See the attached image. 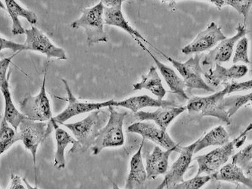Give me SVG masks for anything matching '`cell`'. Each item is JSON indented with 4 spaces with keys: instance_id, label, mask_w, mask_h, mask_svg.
<instances>
[{
    "instance_id": "1",
    "label": "cell",
    "mask_w": 252,
    "mask_h": 189,
    "mask_svg": "<svg viewBox=\"0 0 252 189\" xmlns=\"http://www.w3.org/2000/svg\"><path fill=\"white\" fill-rule=\"evenodd\" d=\"M109 116L110 113L104 110H96L78 122L63 124L70 130L78 143L75 149L69 153L84 152L92 147L99 132L109 120Z\"/></svg>"
},
{
    "instance_id": "2",
    "label": "cell",
    "mask_w": 252,
    "mask_h": 189,
    "mask_svg": "<svg viewBox=\"0 0 252 189\" xmlns=\"http://www.w3.org/2000/svg\"><path fill=\"white\" fill-rule=\"evenodd\" d=\"M252 130V123L247 126L239 136L231 141L209 152L208 154L199 155L194 158L197 161L198 170L197 175H213L220 168L226 165L229 158L233 154L236 148H239L244 145L247 139V134Z\"/></svg>"
},
{
    "instance_id": "3",
    "label": "cell",
    "mask_w": 252,
    "mask_h": 189,
    "mask_svg": "<svg viewBox=\"0 0 252 189\" xmlns=\"http://www.w3.org/2000/svg\"><path fill=\"white\" fill-rule=\"evenodd\" d=\"M104 4L100 1L91 8L84 9L78 20L72 22L73 29H84L87 36V43L89 46L107 42L108 37L104 31Z\"/></svg>"
},
{
    "instance_id": "4",
    "label": "cell",
    "mask_w": 252,
    "mask_h": 189,
    "mask_svg": "<svg viewBox=\"0 0 252 189\" xmlns=\"http://www.w3.org/2000/svg\"><path fill=\"white\" fill-rule=\"evenodd\" d=\"M114 107H109V120L99 132L97 138L92 146L94 155H98L105 148L119 147L125 144L123 125L127 113L117 111Z\"/></svg>"
},
{
    "instance_id": "5",
    "label": "cell",
    "mask_w": 252,
    "mask_h": 189,
    "mask_svg": "<svg viewBox=\"0 0 252 189\" xmlns=\"http://www.w3.org/2000/svg\"><path fill=\"white\" fill-rule=\"evenodd\" d=\"M54 129L51 121L48 123L37 122L26 118L20 124L17 130L18 141H21L25 148L31 153L32 157L33 168L35 173L36 185L37 177L36 174V158L39 146L45 141Z\"/></svg>"
},
{
    "instance_id": "6",
    "label": "cell",
    "mask_w": 252,
    "mask_h": 189,
    "mask_svg": "<svg viewBox=\"0 0 252 189\" xmlns=\"http://www.w3.org/2000/svg\"><path fill=\"white\" fill-rule=\"evenodd\" d=\"M228 94V88L226 85L223 90L211 95L193 96L189 99L188 104L186 106L187 110L190 114L214 117L226 123V125H230V118H229L228 114L220 108V103Z\"/></svg>"
},
{
    "instance_id": "7",
    "label": "cell",
    "mask_w": 252,
    "mask_h": 189,
    "mask_svg": "<svg viewBox=\"0 0 252 189\" xmlns=\"http://www.w3.org/2000/svg\"><path fill=\"white\" fill-rule=\"evenodd\" d=\"M157 51L161 53V55L164 56L168 62L172 63L173 66L177 69L182 76L186 87L191 90H202L206 92H215L213 87L205 82L202 78L203 71L201 64V55L197 54L186 62L181 63L166 55L158 49H157Z\"/></svg>"
},
{
    "instance_id": "8",
    "label": "cell",
    "mask_w": 252,
    "mask_h": 189,
    "mask_svg": "<svg viewBox=\"0 0 252 189\" xmlns=\"http://www.w3.org/2000/svg\"><path fill=\"white\" fill-rule=\"evenodd\" d=\"M47 67H46L39 93L35 96H28L20 102V110L26 118L37 122L50 121L53 118L50 100L47 95L46 82Z\"/></svg>"
},
{
    "instance_id": "9",
    "label": "cell",
    "mask_w": 252,
    "mask_h": 189,
    "mask_svg": "<svg viewBox=\"0 0 252 189\" xmlns=\"http://www.w3.org/2000/svg\"><path fill=\"white\" fill-rule=\"evenodd\" d=\"M67 94V101L68 102L67 107L63 112L56 116L55 120L56 123L63 125L69 119L79 115L93 112L96 110H102L104 108L113 107L114 100H110L102 102H83L78 100L74 95L70 87L66 80L62 79Z\"/></svg>"
},
{
    "instance_id": "10",
    "label": "cell",
    "mask_w": 252,
    "mask_h": 189,
    "mask_svg": "<svg viewBox=\"0 0 252 189\" xmlns=\"http://www.w3.org/2000/svg\"><path fill=\"white\" fill-rule=\"evenodd\" d=\"M197 141L191 145L181 147L180 155L177 160L166 173L165 177L156 189H173V187L184 181V175L193 160Z\"/></svg>"
},
{
    "instance_id": "11",
    "label": "cell",
    "mask_w": 252,
    "mask_h": 189,
    "mask_svg": "<svg viewBox=\"0 0 252 189\" xmlns=\"http://www.w3.org/2000/svg\"><path fill=\"white\" fill-rule=\"evenodd\" d=\"M26 35L25 45L28 50L39 52L46 56L47 59L67 60L64 49L56 46L47 35L35 27L32 26L30 29H26Z\"/></svg>"
},
{
    "instance_id": "12",
    "label": "cell",
    "mask_w": 252,
    "mask_h": 189,
    "mask_svg": "<svg viewBox=\"0 0 252 189\" xmlns=\"http://www.w3.org/2000/svg\"><path fill=\"white\" fill-rule=\"evenodd\" d=\"M247 34V28L245 25L239 24L236 28L235 35L222 40L204 57L202 64L203 66H213L229 62L232 57L236 44Z\"/></svg>"
},
{
    "instance_id": "13",
    "label": "cell",
    "mask_w": 252,
    "mask_h": 189,
    "mask_svg": "<svg viewBox=\"0 0 252 189\" xmlns=\"http://www.w3.org/2000/svg\"><path fill=\"white\" fill-rule=\"evenodd\" d=\"M123 2V0L103 1L104 4L103 17H104L105 24L122 29L129 33L136 42L141 40L143 42H146L151 45L139 32L132 28L126 20L122 10Z\"/></svg>"
},
{
    "instance_id": "14",
    "label": "cell",
    "mask_w": 252,
    "mask_h": 189,
    "mask_svg": "<svg viewBox=\"0 0 252 189\" xmlns=\"http://www.w3.org/2000/svg\"><path fill=\"white\" fill-rule=\"evenodd\" d=\"M226 38L220 27L215 22H212L190 44L183 47L182 53L189 55L210 50Z\"/></svg>"
},
{
    "instance_id": "15",
    "label": "cell",
    "mask_w": 252,
    "mask_h": 189,
    "mask_svg": "<svg viewBox=\"0 0 252 189\" xmlns=\"http://www.w3.org/2000/svg\"><path fill=\"white\" fill-rule=\"evenodd\" d=\"M127 131L130 133L140 135L144 139L154 142L165 150L171 149L177 145L167 132L164 131L152 123L144 121L135 123L128 127Z\"/></svg>"
},
{
    "instance_id": "16",
    "label": "cell",
    "mask_w": 252,
    "mask_h": 189,
    "mask_svg": "<svg viewBox=\"0 0 252 189\" xmlns=\"http://www.w3.org/2000/svg\"><path fill=\"white\" fill-rule=\"evenodd\" d=\"M179 143L174 148L163 150L159 146H155L154 150L146 158V170L148 180L155 179L159 175L166 174L168 168L170 155L173 152H180Z\"/></svg>"
},
{
    "instance_id": "17",
    "label": "cell",
    "mask_w": 252,
    "mask_h": 189,
    "mask_svg": "<svg viewBox=\"0 0 252 189\" xmlns=\"http://www.w3.org/2000/svg\"><path fill=\"white\" fill-rule=\"evenodd\" d=\"M249 71V67L245 64H236L226 67L218 64L215 65V68H210L204 73V76L209 85L217 87L229 81L244 77Z\"/></svg>"
},
{
    "instance_id": "18",
    "label": "cell",
    "mask_w": 252,
    "mask_h": 189,
    "mask_svg": "<svg viewBox=\"0 0 252 189\" xmlns=\"http://www.w3.org/2000/svg\"><path fill=\"white\" fill-rule=\"evenodd\" d=\"M187 110L186 107H159L154 112L139 111L135 116L140 121H154L160 129L166 131L171 123Z\"/></svg>"
},
{
    "instance_id": "19",
    "label": "cell",
    "mask_w": 252,
    "mask_h": 189,
    "mask_svg": "<svg viewBox=\"0 0 252 189\" xmlns=\"http://www.w3.org/2000/svg\"><path fill=\"white\" fill-rule=\"evenodd\" d=\"M138 44L143 50L147 52L148 55L152 57V60L156 63L158 69L160 72L166 84L170 88V91L178 95L181 96L184 100H189V97L185 91L186 88L184 80L177 75L176 72L172 67L167 66L163 63L159 62L155 56L153 55L149 49L146 48L143 42H139Z\"/></svg>"
},
{
    "instance_id": "20",
    "label": "cell",
    "mask_w": 252,
    "mask_h": 189,
    "mask_svg": "<svg viewBox=\"0 0 252 189\" xmlns=\"http://www.w3.org/2000/svg\"><path fill=\"white\" fill-rule=\"evenodd\" d=\"M55 130V139L56 142V151L54 158V166L57 170H64L66 166L65 159V150L67 146L72 145L69 152L75 149L78 145L77 141L72 137L66 130L60 128L58 123L56 122L54 118L50 121Z\"/></svg>"
},
{
    "instance_id": "21",
    "label": "cell",
    "mask_w": 252,
    "mask_h": 189,
    "mask_svg": "<svg viewBox=\"0 0 252 189\" xmlns=\"http://www.w3.org/2000/svg\"><path fill=\"white\" fill-rule=\"evenodd\" d=\"M9 76H0V88L4 100V113L3 118L9 125L17 131L20 124L28 118L16 108L13 103L8 82Z\"/></svg>"
},
{
    "instance_id": "22",
    "label": "cell",
    "mask_w": 252,
    "mask_h": 189,
    "mask_svg": "<svg viewBox=\"0 0 252 189\" xmlns=\"http://www.w3.org/2000/svg\"><path fill=\"white\" fill-rule=\"evenodd\" d=\"M175 103L172 101L166 100H158L151 97L147 94L134 96L121 101H114L113 107H120L131 110L136 114L141 109L146 107H175Z\"/></svg>"
},
{
    "instance_id": "23",
    "label": "cell",
    "mask_w": 252,
    "mask_h": 189,
    "mask_svg": "<svg viewBox=\"0 0 252 189\" xmlns=\"http://www.w3.org/2000/svg\"><path fill=\"white\" fill-rule=\"evenodd\" d=\"M6 10L12 20V32L13 35L26 34V29L22 27L19 17L24 18L32 25L37 22V17L34 13L28 9L22 7L14 0H5Z\"/></svg>"
},
{
    "instance_id": "24",
    "label": "cell",
    "mask_w": 252,
    "mask_h": 189,
    "mask_svg": "<svg viewBox=\"0 0 252 189\" xmlns=\"http://www.w3.org/2000/svg\"><path fill=\"white\" fill-rule=\"evenodd\" d=\"M143 139L138 151L132 157L130 161V170L126 181L125 188L133 189L135 186H143L145 183L147 178L146 167L144 166L142 150L144 145Z\"/></svg>"
},
{
    "instance_id": "25",
    "label": "cell",
    "mask_w": 252,
    "mask_h": 189,
    "mask_svg": "<svg viewBox=\"0 0 252 189\" xmlns=\"http://www.w3.org/2000/svg\"><path fill=\"white\" fill-rule=\"evenodd\" d=\"M132 88L133 91L146 90L149 91L160 100H163L166 94L160 76L155 66L151 67L148 73L142 76L141 82L135 83Z\"/></svg>"
},
{
    "instance_id": "26",
    "label": "cell",
    "mask_w": 252,
    "mask_h": 189,
    "mask_svg": "<svg viewBox=\"0 0 252 189\" xmlns=\"http://www.w3.org/2000/svg\"><path fill=\"white\" fill-rule=\"evenodd\" d=\"M211 176L218 181L242 184L252 189V180L245 176L243 168L232 162L224 165Z\"/></svg>"
},
{
    "instance_id": "27",
    "label": "cell",
    "mask_w": 252,
    "mask_h": 189,
    "mask_svg": "<svg viewBox=\"0 0 252 189\" xmlns=\"http://www.w3.org/2000/svg\"><path fill=\"white\" fill-rule=\"evenodd\" d=\"M229 141V134L223 126H217L197 140L194 154H197L205 148L210 146L220 147L226 145Z\"/></svg>"
},
{
    "instance_id": "28",
    "label": "cell",
    "mask_w": 252,
    "mask_h": 189,
    "mask_svg": "<svg viewBox=\"0 0 252 189\" xmlns=\"http://www.w3.org/2000/svg\"><path fill=\"white\" fill-rule=\"evenodd\" d=\"M249 102H252V92L244 95H233L224 98L220 108L226 112L231 118L241 108Z\"/></svg>"
},
{
    "instance_id": "29",
    "label": "cell",
    "mask_w": 252,
    "mask_h": 189,
    "mask_svg": "<svg viewBox=\"0 0 252 189\" xmlns=\"http://www.w3.org/2000/svg\"><path fill=\"white\" fill-rule=\"evenodd\" d=\"M18 141L17 132L12 126L2 118L0 127V151L3 155Z\"/></svg>"
},
{
    "instance_id": "30",
    "label": "cell",
    "mask_w": 252,
    "mask_h": 189,
    "mask_svg": "<svg viewBox=\"0 0 252 189\" xmlns=\"http://www.w3.org/2000/svg\"><path fill=\"white\" fill-rule=\"evenodd\" d=\"M209 1L215 4L220 10L224 6H231L237 11L240 15L244 16L245 24L246 23L252 6V0H214Z\"/></svg>"
},
{
    "instance_id": "31",
    "label": "cell",
    "mask_w": 252,
    "mask_h": 189,
    "mask_svg": "<svg viewBox=\"0 0 252 189\" xmlns=\"http://www.w3.org/2000/svg\"><path fill=\"white\" fill-rule=\"evenodd\" d=\"M234 64L238 63L249 64L251 63L249 55V40L246 37H242L236 44L233 58Z\"/></svg>"
},
{
    "instance_id": "32",
    "label": "cell",
    "mask_w": 252,
    "mask_h": 189,
    "mask_svg": "<svg viewBox=\"0 0 252 189\" xmlns=\"http://www.w3.org/2000/svg\"><path fill=\"white\" fill-rule=\"evenodd\" d=\"M212 179L211 175H195L192 179L184 181L181 183L177 184L173 187V189H201Z\"/></svg>"
},
{
    "instance_id": "33",
    "label": "cell",
    "mask_w": 252,
    "mask_h": 189,
    "mask_svg": "<svg viewBox=\"0 0 252 189\" xmlns=\"http://www.w3.org/2000/svg\"><path fill=\"white\" fill-rule=\"evenodd\" d=\"M252 161V143L245 146L232 157V163L245 170Z\"/></svg>"
},
{
    "instance_id": "34",
    "label": "cell",
    "mask_w": 252,
    "mask_h": 189,
    "mask_svg": "<svg viewBox=\"0 0 252 189\" xmlns=\"http://www.w3.org/2000/svg\"><path fill=\"white\" fill-rule=\"evenodd\" d=\"M4 49H9L12 51L14 54L20 53V52L28 51V47L25 44L16 43V42L11 41L4 38H1V51Z\"/></svg>"
},
{
    "instance_id": "35",
    "label": "cell",
    "mask_w": 252,
    "mask_h": 189,
    "mask_svg": "<svg viewBox=\"0 0 252 189\" xmlns=\"http://www.w3.org/2000/svg\"><path fill=\"white\" fill-rule=\"evenodd\" d=\"M252 72V69L251 70ZM228 88L229 94L235 93V92H240L248 91L252 90V79L248 81H245L243 82H233L231 84L227 83L226 84Z\"/></svg>"
},
{
    "instance_id": "36",
    "label": "cell",
    "mask_w": 252,
    "mask_h": 189,
    "mask_svg": "<svg viewBox=\"0 0 252 189\" xmlns=\"http://www.w3.org/2000/svg\"><path fill=\"white\" fill-rule=\"evenodd\" d=\"M10 179V185L8 189H28L26 186H24L23 179L19 175L12 173Z\"/></svg>"
},
{
    "instance_id": "37",
    "label": "cell",
    "mask_w": 252,
    "mask_h": 189,
    "mask_svg": "<svg viewBox=\"0 0 252 189\" xmlns=\"http://www.w3.org/2000/svg\"><path fill=\"white\" fill-rule=\"evenodd\" d=\"M23 181L24 182L25 185L26 186L27 189H39L38 188L37 185H36L35 187H33L30 184H29V182H28V180H27L26 178H24Z\"/></svg>"
},
{
    "instance_id": "38",
    "label": "cell",
    "mask_w": 252,
    "mask_h": 189,
    "mask_svg": "<svg viewBox=\"0 0 252 189\" xmlns=\"http://www.w3.org/2000/svg\"><path fill=\"white\" fill-rule=\"evenodd\" d=\"M111 183L112 184V189H130V188H125V189H121L120 188H119V187L117 185V184L116 183H115V182H114L113 181H111Z\"/></svg>"
},
{
    "instance_id": "39",
    "label": "cell",
    "mask_w": 252,
    "mask_h": 189,
    "mask_svg": "<svg viewBox=\"0 0 252 189\" xmlns=\"http://www.w3.org/2000/svg\"><path fill=\"white\" fill-rule=\"evenodd\" d=\"M252 170V161L251 162V163H250L249 164V165L247 166V167L246 168V169H245V170H246L247 172H249L250 171H251Z\"/></svg>"
},
{
    "instance_id": "40",
    "label": "cell",
    "mask_w": 252,
    "mask_h": 189,
    "mask_svg": "<svg viewBox=\"0 0 252 189\" xmlns=\"http://www.w3.org/2000/svg\"></svg>"
}]
</instances>
